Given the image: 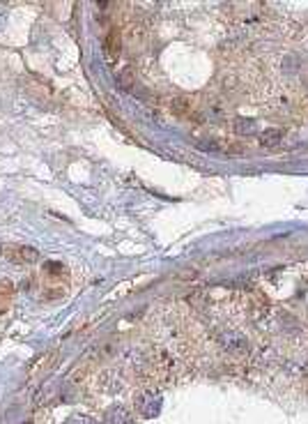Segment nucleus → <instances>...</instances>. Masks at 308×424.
Returning <instances> with one entry per match:
<instances>
[{
  "instance_id": "nucleus-1",
  "label": "nucleus",
  "mask_w": 308,
  "mask_h": 424,
  "mask_svg": "<svg viewBox=\"0 0 308 424\" xmlns=\"http://www.w3.org/2000/svg\"><path fill=\"white\" fill-rule=\"evenodd\" d=\"M0 254L5 256L10 263H17V265H33L39 261V251L35 247H26V245H0Z\"/></svg>"
},
{
  "instance_id": "nucleus-2",
  "label": "nucleus",
  "mask_w": 308,
  "mask_h": 424,
  "mask_svg": "<svg viewBox=\"0 0 308 424\" xmlns=\"http://www.w3.org/2000/svg\"><path fill=\"white\" fill-rule=\"evenodd\" d=\"M217 339L230 353H249V341H246V337H244L242 332L221 330V332H217Z\"/></svg>"
},
{
  "instance_id": "nucleus-3",
  "label": "nucleus",
  "mask_w": 308,
  "mask_h": 424,
  "mask_svg": "<svg viewBox=\"0 0 308 424\" xmlns=\"http://www.w3.org/2000/svg\"><path fill=\"white\" fill-rule=\"evenodd\" d=\"M159 406H161V399L154 394V392H143L141 397H138V408H141V413L145 417H154L159 413Z\"/></svg>"
},
{
  "instance_id": "nucleus-4",
  "label": "nucleus",
  "mask_w": 308,
  "mask_h": 424,
  "mask_svg": "<svg viewBox=\"0 0 308 424\" xmlns=\"http://www.w3.org/2000/svg\"><path fill=\"white\" fill-rule=\"evenodd\" d=\"M42 272L46 274V279H51V281H58V279L67 277V267L60 261H46L42 267Z\"/></svg>"
},
{
  "instance_id": "nucleus-5",
  "label": "nucleus",
  "mask_w": 308,
  "mask_h": 424,
  "mask_svg": "<svg viewBox=\"0 0 308 424\" xmlns=\"http://www.w3.org/2000/svg\"><path fill=\"white\" fill-rule=\"evenodd\" d=\"M104 51L109 55V60H115L120 55V33L118 30H111L104 39Z\"/></svg>"
},
{
  "instance_id": "nucleus-6",
  "label": "nucleus",
  "mask_w": 308,
  "mask_h": 424,
  "mask_svg": "<svg viewBox=\"0 0 308 424\" xmlns=\"http://www.w3.org/2000/svg\"><path fill=\"white\" fill-rule=\"evenodd\" d=\"M12 295H14V286L7 279H0V314H5L12 305Z\"/></svg>"
},
{
  "instance_id": "nucleus-7",
  "label": "nucleus",
  "mask_w": 308,
  "mask_h": 424,
  "mask_svg": "<svg viewBox=\"0 0 308 424\" xmlns=\"http://www.w3.org/2000/svg\"><path fill=\"white\" fill-rule=\"evenodd\" d=\"M283 141V129H267L265 134L260 136V143L265 148H274Z\"/></svg>"
},
{
  "instance_id": "nucleus-8",
  "label": "nucleus",
  "mask_w": 308,
  "mask_h": 424,
  "mask_svg": "<svg viewBox=\"0 0 308 424\" xmlns=\"http://www.w3.org/2000/svg\"><path fill=\"white\" fill-rule=\"evenodd\" d=\"M170 111H173L175 115H184L186 111H191V102L186 97H175L173 102H170Z\"/></svg>"
},
{
  "instance_id": "nucleus-9",
  "label": "nucleus",
  "mask_w": 308,
  "mask_h": 424,
  "mask_svg": "<svg viewBox=\"0 0 308 424\" xmlns=\"http://www.w3.org/2000/svg\"><path fill=\"white\" fill-rule=\"evenodd\" d=\"M233 127H235V131H237V134H251V131H253V122H251V120H244V118L235 120Z\"/></svg>"
},
{
  "instance_id": "nucleus-10",
  "label": "nucleus",
  "mask_w": 308,
  "mask_h": 424,
  "mask_svg": "<svg viewBox=\"0 0 308 424\" xmlns=\"http://www.w3.org/2000/svg\"><path fill=\"white\" fill-rule=\"evenodd\" d=\"M111 417L115 419V424H131V417L127 410H122V408H118V410H113L111 413Z\"/></svg>"
},
{
  "instance_id": "nucleus-11",
  "label": "nucleus",
  "mask_w": 308,
  "mask_h": 424,
  "mask_svg": "<svg viewBox=\"0 0 308 424\" xmlns=\"http://www.w3.org/2000/svg\"><path fill=\"white\" fill-rule=\"evenodd\" d=\"M131 79H134V77H131V69H125L122 74H120V86L127 90V88L131 86Z\"/></svg>"
},
{
  "instance_id": "nucleus-12",
  "label": "nucleus",
  "mask_w": 308,
  "mask_h": 424,
  "mask_svg": "<svg viewBox=\"0 0 308 424\" xmlns=\"http://www.w3.org/2000/svg\"><path fill=\"white\" fill-rule=\"evenodd\" d=\"M23 424H33V422H23Z\"/></svg>"
},
{
  "instance_id": "nucleus-13",
  "label": "nucleus",
  "mask_w": 308,
  "mask_h": 424,
  "mask_svg": "<svg viewBox=\"0 0 308 424\" xmlns=\"http://www.w3.org/2000/svg\"><path fill=\"white\" fill-rule=\"evenodd\" d=\"M0 256H3V254H0Z\"/></svg>"
}]
</instances>
